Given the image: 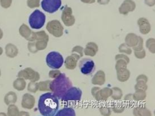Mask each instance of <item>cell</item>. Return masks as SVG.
I'll return each mask as SVG.
<instances>
[{
    "label": "cell",
    "mask_w": 155,
    "mask_h": 116,
    "mask_svg": "<svg viewBox=\"0 0 155 116\" xmlns=\"http://www.w3.org/2000/svg\"><path fill=\"white\" fill-rule=\"evenodd\" d=\"M59 100L52 93L48 92L42 94L38 102V109L44 116L55 115L59 109Z\"/></svg>",
    "instance_id": "obj_1"
},
{
    "label": "cell",
    "mask_w": 155,
    "mask_h": 116,
    "mask_svg": "<svg viewBox=\"0 0 155 116\" xmlns=\"http://www.w3.org/2000/svg\"><path fill=\"white\" fill-rule=\"evenodd\" d=\"M73 86V83L65 74H61L56 78L54 79L49 85L50 90L58 99H61L66 92Z\"/></svg>",
    "instance_id": "obj_2"
},
{
    "label": "cell",
    "mask_w": 155,
    "mask_h": 116,
    "mask_svg": "<svg viewBox=\"0 0 155 116\" xmlns=\"http://www.w3.org/2000/svg\"><path fill=\"white\" fill-rule=\"evenodd\" d=\"M46 20L45 15L40 10H35L30 15L28 22L30 27L35 30H39L43 27Z\"/></svg>",
    "instance_id": "obj_3"
},
{
    "label": "cell",
    "mask_w": 155,
    "mask_h": 116,
    "mask_svg": "<svg viewBox=\"0 0 155 116\" xmlns=\"http://www.w3.org/2000/svg\"><path fill=\"white\" fill-rule=\"evenodd\" d=\"M46 63L51 68L59 69L63 65L64 58L60 53L51 52L46 57Z\"/></svg>",
    "instance_id": "obj_4"
},
{
    "label": "cell",
    "mask_w": 155,
    "mask_h": 116,
    "mask_svg": "<svg viewBox=\"0 0 155 116\" xmlns=\"http://www.w3.org/2000/svg\"><path fill=\"white\" fill-rule=\"evenodd\" d=\"M82 96V91L80 89L71 87L69 89L61 98V100L63 102H79L81 100Z\"/></svg>",
    "instance_id": "obj_5"
},
{
    "label": "cell",
    "mask_w": 155,
    "mask_h": 116,
    "mask_svg": "<svg viewBox=\"0 0 155 116\" xmlns=\"http://www.w3.org/2000/svg\"><path fill=\"white\" fill-rule=\"evenodd\" d=\"M46 29L48 31V32L54 37L59 38L63 35L64 27L58 20H53L49 21L46 25Z\"/></svg>",
    "instance_id": "obj_6"
},
{
    "label": "cell",
    "mask_w": 155,
    "mask_h": 116,
    "mask_svg": "<svg viewBox=\"0 0 155 116\" xmlns=\"http://www.w3.org/2000/svg\"><path fill=\"white\" fill-rule=\"evenodd\" d=\"M62 5L61 0H42L41 6L42 9L49 13L56 12Z\"/></svg>",
    "instance_id": "obj_7"
},
{
    "label": "cell",
    "mask_w": 155,
    "mask_h": 116,
    "mask_svg": "<svg viewBox=\"0 0 155 116\" xmlns=\"http://www.w3.org/2000/svg\"><path fill=\"white\" fill-rule=\"evenodd\" d=\"M17 77L25 80H29L30 82H37L40 79V74L29 67L21 70L18 72Z\"/></svg>",
    "instance_id": "obj_8"
},
{
    "label": "cell",
    "mask_w": 155,
    "mask_h": 116,
    "mask_svg": "<svg viewBox=\"0 0 155 116\" xmlns=\"http://www.w3.org/2000/svg\"><path fill=\"white\" fill-rule=\"evenodd\" d=\"M79 68L81 72L84 75H90L94 71L95 62L90 58H83L79 62Z\"/></svg>",
    "instance_id": "obj_9"
},
{
    "label": "cell",
    "mask_w": 155,
    "mask_h": 116,
    "mask_svg": "<svg viewBox=\"0 0 155 116\" xmlns=\"http://www.w3.org/2000/svg\"><path fill=\"white\" fill-rule=\"evenodd\" d=\"M61 20L66 27H72L74 24L76 20L73 15V10L70 7H64L62 12Z\"/></svg>",
    "instance_id": "obj_10"
},
{
    "label": "cell",
    "mask_w": 155,
    "mask_h": 116,
    "mask_svg": "<svg viewBox=\"0 0 155 116\" xmlns=\"http://www.w3.org/2000/svg\"><path fill=\"white\" fill-rule=\"evenodd\" d=\"M136 8V5L133 0H124L119 8V13L127 15L129 12H133Z\"/></svg>",
    "instance_id": "obj_11"
},
{
    "label": "cell",
    "mask_w": 155,
    "mask_h": 116,
    "mask_svg": "<svg viewBox=\"0 0 155 116\" xmlns=\"http://www.w3.org/2000/svg\"><path fill=\"white\" fill-rule=\"evenodd\" d=\"M35 97L30 94H25L22 97L21 107L26 109H32L35 106Z\"/></svg>",
    "instance_id": "obj_12"
},
{
    "label": "cell",
    "mask_w": 155,
    "mask_h": 116,
    "mask_svg": "<svg viewBox=\"0 0 155 116\" xmlns=\"http://www.w3.org/2000/svg\"><path fill=\"white\" fill-rule=\"evenodd\" d=\"M139 32L143 35L148 34L151 30V26L148 20L146 18H140L137 20Z\"/></svg>",
    "instance_id": "obj_13"
},
{
    "label": "cell",
    "mask_w": 155,
    "mask_h": 116,
    "mask_svg": "<svg viewBox=\"0 0 155 116\" xmlns=\"http://www.w3.org/2000/svg\"><path fill=\"white\" fill-rule=\"evenodd\" d=\"M80 59V57L78 55H75V54H71V55L68 56L64 61L65 67L68 70H74L76 68L78 61Z\"/></svg>",
    "instance_id": "obj_14"
},
{
    "label": "cell",
    "mask_w": 155,
    "mask_h": 116,
    "mask_svg": "<svg viewBox=\"0 0 155 116\" xmlns=\"http://www.w3.org/2000/svg\"><path fill=\"white\" fill-rule=\"evenodd\" d=\"M98 51V46L97 43L95 42H88L86 47L84 49L83 52L85 55L90 56V57H94L96 55Z\"/></svg>",
    "instance_id": "obj_15"
},
{
    "label": "cell",
    "mask_w": 155,
    "mask_h": 116,
    "mask_svg": "<svg viewBox=\"0 0 155 116\" xmlns=\"http://www.w3.org/2000/svg\"><path fill=\"white\" fill-rule=\"evenodd\" d=\"M105 80V72L103 71H98L92 78L91 83L95 86H103Z\"/></svg>",
    "instance_id": "obj_16"
},
{
    "label": "cell",
    "mask_w": 155,
    "mask_h": 116,
    "mask_svg": "<svg viewBox=\"0 0 155 116\" xmlns=\"http://www.w3.org/2000/svg\"><path fill=\"white\" fill-rule=\"evenodd\" d=\"M6 55L11 58L16 57L18 53V49L16 46L12 43L7 44L5 46Z\"/></svg>",
    "instance_id": "obj_17"
},
{
    "label": "cell",
    "mask_w": 155,
    "mask_h": 116,
    "mask_svg": "<svg viewBox=\"0 0 155 116\" xmlns=\"http://www.w3.org/2000/svg\"><path fill=\"white\" fill-rule=\"evenodd\" d=\"M139 36L133 33H128L125 38V43L130 48L134 47L138 43Z\"/></svg>",
    "instance_id": "obj_18"
},
{
    "label": "cell",
    "mask_w": 155,
    "mask_h": 116,
    "mask_svg": "<svg viewBox=\"0 0 155 116\" xmlns=\"http://www.w3.org/2000/svg\"><path fill=\"white\" fill-rule=\"evenodd\" d=\"M130 76V72L127 68L117 71V79L120 82H127L129 79Z\"/></svg>",
    "instance_id": "obj_19"
},
{
    "label": "cell",
    "mask_w": 155,
    "mask_h": 116,
    "mask_svg": "<svg viewBox=\"0 0 155 116\" xmlns=\"http://www.w3.org/2000/svg\"><path fill=\"white\" fill-rule=\"evenodd\" d=\"M112 94V89L108 87H105L100 89L99 92V99L100 101H107L108 99L110 97Z\"/></svg>",
    "instance_id": "obj_20"
},
{
    "label": "cell",
    "mask_w": 155,
    "mask_h": 116,
    "mask_svg": "<svg viewBox=\"0 0 155 116\" xmlns=\"http://www.w3.org/2000/svg\"><path fill=\"white\" fill-rule=\"evenodd\" d=\"M32 30L25 24H22L19 28V33L23 37L25 38L26 40H28L32 35Z\"/></svg>",
    "instance_id": "obj_21"
},
{
    "label": "cell",
    "mask_w": 155,
    "mask_h": 116,
    "mask_svg": "<svg viewBox=\"0 0 155 116\" xmlns=\"http://www.w3.org/2000/svg\"><path fill=\"white\" fill-rule=\"evenodd\" d=\"M17 96L14 92H9L5 95L4 98V102L7 105L14 104L17 101Z\"/></svg>",
    "instance_id": "obj_22"
},
{
    "label": "cell",
    "mask_w": 155,
    "mask_h": 116,
    "mask_svg": "<svg viewBox=\"0 0 155 116\" xmlns=\"http://www.w3.org/2000/svg\"><path fill=\"white\" fill-rule=\"evenodd\" d=\"M13 86L15 90H17L18 91H22L25 89L27 86V83L25 79L18 77V78L13 82Z\"/></svg>",
    "instance_id": "obj_23"
},
{
    "label": "cell",
    "mask_w": 155,
    "mask_h": 116,
    "mask_svg": "<svg viewBox=\"0 0 155 116\" xmlns=\"http://www.w3.org/2000/svg\"><path fill=\"white\" fill-rule=\"evenodd\" d=\"M133 114L136 116H151V113L146 107H136L133 110Z\"/></svg>",
    "instance_id": "obj_24"
},
{
    "label": "cell",
    "mask_w": 155,
    "mask_h": 116,
    "mask_svg": "<svg viewBox=\"0 0 155 116\" xmlns=\"http://www.w3.org/2000/svg\"><path fill=\"white\" fill-rule=\"evenodd\" d=\"M146 92L143 90H136V92L133 94V100L137 102L143 101L146 99Z\"/></svg>",
    "instance_id": "obj_25"
},
{
    "label": "cell",
    "mask_w": 155,
    "mask_h": 116,
    "mask_svg": "<svg viewBox=\"0 0 155 116\" xmlns=\"http://www.w3.org/2000/svg\"><path fill=\"white\" fill-rule=\"evenodd\" d=\"M112 94L111 97L112 98V99H114V100H121L123 96L122 90L117 87H114L112 88Z\"/></svg>",
    "instance_id": "obj_26"
},
{
    "label": "cell",
    "mask_w": 155,
    "mask_h": 116,
    "mask_svg": "<svg viewBox=\"0 0 155 116\" xmlns=\"http://www.w3.org/2000/svg\"><path fill=\"white\" fill-rule=\"evenodd\" d=\"M56 115H72L75 116L76 113L74 110L71 107H66L64 109L58 111V113L56 114Z\"/></svg>",
    "instance_id": "obj_27"
},
{
    "label": "cell",
    "mask_w": 155,
    "mask_h": 116,
    "mask_svg": "<svg viewBox=\"0 0 155 116\" xmlns=\"http://www.w3.org/2000/svg\"><path fill=\"white\" fill-rule=\"evenodd\" d=\"M20 114V111L18 109V107L14 105L10 104L8 107V112L7 115L8 116H18Z\"/></svg>",
    "instance_id": "obj_28"
},
{
    "label": "cell",
    "mask_w": 155,
    "mask_h": 116,
    "mask_svg": "<svg viewBox=\"0 0 155 116\" xmlns=\"http://www.w3.org/2000/svg\"><path fill=\"white\" fill-rule=\"evenodd\" d=\"M35 40H45L46 42H49V38L48 35L45 33V31H40V32H35Z\"/></svg>",
    "instance_id": "obj_29"
},
{
    "label": "cell",
    "mask_w": 155,
    "mask_h": 116,
    "mask_svg": "<svg viewBox=\"0 0 155 116\" xmlns=\"http://www.w3.org/2000/svg\"><path fill=\"white\" fill-rule=\"evenodd\" d=\"M146 46L148 50L152 53H155V39L154 38H150L147 40L146 42Z\"/></svg>",
    "instance_id": "obj_30"
},
{
    "label": "cell",
    "mask_w": 155,
    "mask_h": 116,
    "mask_svg": "<svg viewBox=\"0 0 155 116\" xmlns=\"http://www.w3.org/2000/svg\"><path fill=\"white\" fill-rule=\"evenodd\" d=\"M51 81L50 80H46V81H42L38 82V90L41 92H45V91H49V85Z\"/></svg>",
    "instance_id": "obj_31"
},
{
    "label": "cell",
    "mask_w": 155,
    "mask_h": 116,
    "mask_svg": "<svg viewBox=\"0 0 155 116\" xmlns=\"http://www.w3.org/2000/svg\"><path fill=\"white\" fill-rule=\"evenodd\" d=\"M119 52L120 53L126 54V55H130L132 52H133L131 48H130L129 46H128L125 43H122L119 46Z\"/></svg>",
    "instance_id": "obj_32"
},
{
    "label": "cell",
    "mask_w": 155,
    "mask_h": 116,
    "mask_svg": "<svg viewBox=\"0 0 155 116\" xmlns=\"http://www.w3.org/2000/svg\"><path fill=\"white\" fill-rule=\"evenodd\" d=\"M35 45V47L37 51H41L45 50L46 48H47L48 46V42H46L45 40H36L34 41Z\"/></svg>",
    "instance_id": "obj_33"
},
{
    "label": "cell",
    "mask_w": 155,
    "mask_h": 116,
    "mask_svg": "<svg viewBox=\"0 0 155 116\" xmlns=\"http://www.w3.org/2000/svg\"><path fill=\"white\" fill-rule=\"evenodd\" d=\"M28 92L32 93H36L38 90V84L37 82H30L27 86Z\"/></svg>",
    "instance_id": "obj_34"
},
{
    "label": "cell",
    "mask_w": 155,
    "mask_h": 116,
    "mask_svg": "<svg viewBox=\"0 0 155 116\" xmlns=\"http://www.w3.org/2000/svg\"><path fill=\"white\" fill-rule=\"evenodd\" d=\"M112 110L115 113L120 114L125 110V107L120 104H114L112 105Z\"/></svg>",
    "instance_id": "obj_35"
},
{
    "label": "cell",
    "mask_w": 155,
    "mask_h": 116,
    "mask_svg": "<svg viewBox=\"0 0 155 116\" xmlns=\"http://www.w3.org/2000/svg\"><path fill=\"white\" fill-rule=\"evenodd\" d=\"M83 50L84 49L82 46L80 45H77L73 48L71 52H72V54H75V55H78L81 58L83 56V54H84Z\"/></svg>",
    "instance_id": "obj_36"
},
{
    "label": "cell",
    "mask_w": 155,
    "mask_h": 116,
    "mask_svg": "<svg viewBox=\"0 0 155 116\" xmlns=\"http://www.w3.org/2000/svg\"><path fill=\"white\" fill-rule=\"evenodd\" d=\"M116 64H115V70L116 71H119V70H121L123 68H127V63L126 61L123 60H116Z\"/></svg>",
    "instance_id": "obj_37"
},
{
    "label": "cell",
    "mask_w": 155,
    "mask_h": 116,
    "mask_svg": "<svg viewBox=\"0 0 155 116\" xmlns=\"http://www.w3.org/2000/svg\"><path fill=\"white\" fill-rule=\"evenodd\" d=\"M41 0H27V6L30 8H35L40 6Z\"/></svg>",
    "instance_id": "obj_38"
},
{
    "label": "cell",
    "mask_w": 155,
    "mask_h": 116,
    "mask_svg": "<svg viewBox=\"0 0 155 116\" xmlns=\"http://www.w3.org/2000/svg\"><path fill=\"white\" fill-rule=\"evenodd\" d=\"M134 89L136 90H143L146 91L148 90V86L147 83H143V82H137V83L135 85Z\"/></svg>",
    "instance_id": "obj_39"
},
{
    "label": "cell",
    "mask_w": 155,
    "mask_h": 116,
    "mask_svg": "<svg viewBox=\"0 0 155 116\" xmlns=\"http://www.w3.org/2000/svg\"><path fill=\"white\" fill-rule=\"evenodd\" d=\"M100 89H100L99 87H94L91 89V94L97 101H100L99 92Z\"/></svg>",
    "instance_id": "obj_40"
},
{
    "label": "cell",
    "mask_w": 155,
    "mask_h": 116,
    "mask_svg": "<svg viewBox=\"0 0 155 116\" xmlns=\"http://www.w3.org/2000/svg\"><path fill=\"white\" fill-rule=\"evenodd\" d=\"M143 43H144V41L143 38H141V36H139V41L137 44L133 47V49L134 51H139L141 50L142 49H143Z\"/></svg>",
    "instance_id": "obj_41"
},
{
    "label": "cell",
    "mask_w": 155,
    "mask_h": 116,
    "mask_svg": "<svg viewBox=\"0 0 155 116\" xmlns=\"http://www.w3.org/2000/svg\"><path fill=\"white\" fill-rule=\"evenodd\" d=\"M100 112L102 115L109 116L111 115V109L108 107H102L100 108Z\"/></svg>",
    "instance_id": "obj_42"
},
{
    "label": "cell",
    "mask_w": 155,
    "mask_h": 116,
    "mask_svg": "<svg viewBox=\"0 0 155 116\" xmlns=\"http://www.w3.org/2000/svg\"><path fill=\"white\" fill-rule=\"evenodd\" d=\"M134 52L136 58L138 59H143L146 56V53L144 49L139 51H134Z\"/></svg>",
    "instance_id": "obj_43"
},
{
    "label": "cell",
    "mask_w": 155,
    "mask_h": 116,
    "mask_svg": "<svg viewBox=\"0 0 155 116\" xmlns=\"http://www.w3.org/2000/svg\"><path fill=\"white\" fill-rule=\"evenodd\" d=\"M115 59V60H123L126 61L127 64H129L130 61L129 58L126 55V54H124V53H120V54H117V55H116Z\"/></svg>",
    "instance_id": "obj_44"
},
{
    "label": "cell",
    "mask_w": 155,
    "mask_h": 116,
    "mask_svg": "<svg viewBox=\"0 0 155 116\" xmlns=\"http://www.w3.org/2000/svg\"><path fill=\"white\" fill-rule=\"evenodd\" d=\"M12 0H0V5L3 8H8L12 5Z\"/></svg>",
    "instance_id": "obj_45"
},
{
    "label": "cell",
    "mask_w": 155,
    "mask_h": 116,
    "mask_svg": "<svg viewBox=\"0 0 155 116\" xmlns=\"http://www.w3.org/2000/svg\"><path fill=\"white\" fill-rule=\"evenodd\" d=\"M61 74V73L59 71V70L54 69V70H53V71H51L49 72V78L54 79L56 78V77H58Z\"/></svg>",
    "instance_id": "obj_46"
},
{
    "label": "cell",
    "mask_w": 155,
    "mask_h": 116,
    "mask_svg": "<svg viewBox=\"0 0 155 116\" xmlns=\"http://www.w3.org/2000/svg\"><path fill=\"white\" fill-rule=\"evenodd\" d=\"M148 81V77L144 74H141L138 75L136 78V82H143V83H147Z\"/></svg>",
    "instance_id": "obj_47"
},
{
    "label": "cell",
    "mask_w": 155,
    "mask_h": 116,
    "mask_svg": "<svg viewBox=\"0 0 155 116\" xmlns=\"http://www.w3.org/2000/svg\"><path fill=\"white\" fill-rule=\"evenodd\" d=\"M144 3L148 5V6L152 7L154 6L155 4V0H144Z\"/></svg>",
    "instance_id": "obj_48"
},
{
    "label": "cell",
    "mask_w": 155,
    "mask_h": 116,
    "mask_svg": "<svg viewBox=\"0 0 155 116\" xmlns=\"http://www.w3.org/2000/svg\"><path fill=\"white\" fill-rule=\"evenodd\" d=\"M124 100L125 101H132V100H133V94H129L126 95L124 97Z\"/></svg>",
    "instance_id": "obj_49"
},
{
    "label": "cell",
    "mask_w": 155,
    "mask_h": 116,
    "mask_svg": "<svg viewBox=\"0 0 155 116\" xmlns=\"http://www.w3.org/2000/svg\"><path fill=\"white\" fill-rule=\"evenodd\" d=\"M97 2L100 5H107L108 3H109L110 0H97Z\"/></svg>",
    "instance_id": "obj_50"
},
{
    "label": "cell",
    "mask_w": 155,
    "mask_h": 116,
    "mask_svg": "<svg viewBox=\"0 0 155 116\" xmlns=\"http://www.w3.org/2000/svg\"><path fill=\"white\" fill-rule=\"evenodd\" d=\"M81 2L87 4H92L96 2V0H81Z\"/></svg>",
    "instance_id": "obj_51"
},
{
    "label": "cell",
    "mask_w": 155,
    "mask_h": 116,
    "mask_svg": "<svg viewBox=\"0 0 155 116\" xmlns=\"http://www.w3.org/2000/svg\"><path fill=\"white\" fill-rule=\"evenodd\" d=\"M3 36V31L0 28V40L2 39V38Z\"/></svg>",
    "instance_id": "obj_52"
},
{
    "label": "cell",
    "mask_w": 155,
    "mask_h": 116,
    "mask_svg": "<svg viewBox=\"0 0 155 116\" xmlns=\"http://www.w3.org/2000/svg\"><path fill=\"white\" fill-rule=\"evenodd\" d=\"M29 115V114L27 112H21L19 114V115Z\"/></svg>",
    "instance_id": "obj_53"
},
{
    "label": "cell",
    "mask_w": 155,
    "mask_h": 116,
    "mask_svg": "<svg viewBox=\"0 0 155 116\" xmlns=\"http://www.w3.org/2000/svg\"><path fill=\"white\" fill-rule=\"evenodd\" d=\"M3 49H2V47H1V46H0V55H2V54H3Z\"/></svg>",
    "instance_id": "obj_54"
},
{
    "label": "cell",
    "mask_w": 155,
    "mask_h": 116,
    "mask_svg": "<svg viewBox=\"0 0 155 116\" xmlns=\"http://www.w3.org/2000/svg\"><path fill=\"white\" fill-rule=\"evenodd\" d=\"M6 115V114H3V113H2V114H0V115Z\"/></svg>",
    "instance_id": "obj_55"
},
{
    "label": "cell",
    "mask_w": 155,
    "mask_h": 116,
    "mask_svg": "<svg viewBox=\"0 0 155 116\" xmlns=\"http://www.w3.org/2000/svg\"><path fill=\"white\" fill-rule=\"evenodd\" d=\"M1 75H2V72H1V70H0V77H1Z\"/></svg>",
    "instance_id": "obj_56"
}]
</instances>
